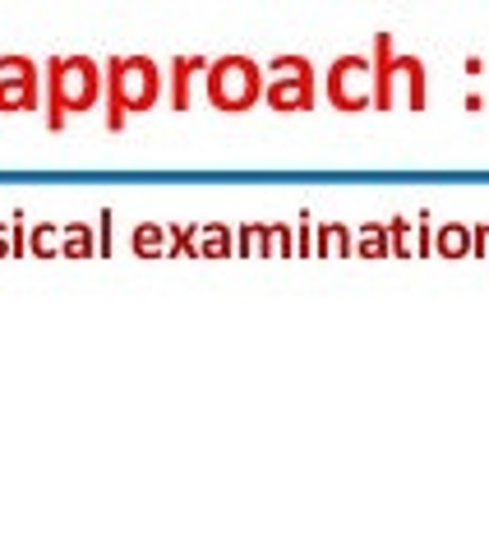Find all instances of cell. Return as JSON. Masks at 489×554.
Masks as SVG:
<instances>
[{
	"label": "cell",
	"mask_w": 489,
	"mask_h": 554,
	"mask_svg": "<svg viewBox=\"0 0 489 554\" xmlns=\"http://www.w3.org/2000/svg\"><path fill=\"white\" fill-rule=\"evenodd\" d=\"M388 245H393L397 259H411V254H416V241H411V222H406V217H393V222H388Z\"/></svg>",
	"instance_id": "ac0fdd59"
},
{
	"label": "cell",
	"mask_w": 489,
	"mask_h": 554,
	"mask_svg": "<svg viewBox=\"0 0 489 554\" xmlns=\"http://www.w3.org/2000/svg\"><path fill=\"white\" fill-rule=\"evenodd\" d=\"M102 97H107V130H125L134 111H153L157 97H162V70H157L153 56H111L102 65Z\"/></svg>",
	"instance_id": "6da1fadb"
},
{
	"label": "cell",
	"mask_w": 489,
	"mask_h": 554,
	"mask_svg": "<svg viewBox=\"0 0 489 554\" xmlns=\"http://www.w3.org/2000/svg\"><path fill=\"white\" fill-rule=\"evenodd\" d=\"M434 250H439L443 259H462V254H471V227H462V222H443L439 236H434Z\"/></svg>",
	"instance_id": "9a60e30c"
},
{
	"label": "cell",
	"mask_w": 489,
	"mask_h": 554,
	"mask_svg": "<svg viewBox=\"0 0 489 554\" xmlns=\"http://www.w3.org/2000/svg\"><path fill=\"white\" fill-rule=\"evenodd\" d=\"M296 222H300L296 227V259H305V254H314V217L300 213Z\"/></svg>",
	"instance_id": "ffe728a7"
},
{
	"label": "cell",
	"mask_w": 489,
	"mask_h": 554,
	"mask_svg": "<svg viewBox=\"0 0 489 554\" xmlns=\"http://www.w3.org/2000/svg\"><path fill=\"white\" fill-rule=\"evenodd\" d=\"M203 88L208 102L217 111H250L254 102H263V70L254 56H217L203 70Z\"/></svg>",
	"instance_id": "3957f363"
},
{
	"label": "cell",
	"mask_w": 489,
	"mask_h": 554,
	"mask_svg": "<svg viewBox=\"0 0 489 554\" xmlns=\"http://www.w3.org/2000/svg\"><path fill=\"white\" fill-rule=\"evenodd\" d=\"M203 70H208V56H176L171 61V107L176 111H190V84Z\"/></svg>",
	"instance_id": "ba28073f"
},
{
	"label": "cell",
	"mask_w": 489,
	"mask_h": 554,
	"mask_svg": "<svg viewBox=\"0 0 489 554\" xmlns=\"http://www.w3.org/2000/svg\"><path fill=\"white\" fill-rule=\"evenodd\" d=\"M356 250V236L346 222H314V254L319 259H337V254Z\"/></svg>",
	"instance_id": "30bf717a"
},
{
	"label": "cell",
	"mask_w": 489,
	"mask_h": 554,
	"mask_svg": "<svg viewBox=\"0 0 489 554\" xmlns=\"http://www.w3.org/2000/svg\"><path fill=\"white\" fill-rule=\"evenodd\" d=\"M42 74H0V111H37Z\"/></svg>",
	"instance_id": "52a82bcc"
},
{
	"label": "cell",
	"mask_w": 489,
	"mask_h": 554,
	"mask_svg": "<svg viewBox=\"0 0 489 554\" xmlns=\"http://www.w3.org/2000/svg\"><path fill=\"white\" fill-rule=\"evenodd\" d=\"M28 254L33 259H60V222H37L28 231Z\"/></svg>",
	"instance_id": "e0dca14e"
},
{
	"label": "cell",
	"mask_w": 489,
	"mask_h": 554,
	"mask_svg": "<svg viewBox=\"0 0 489 554\" xmlns=\"http://www.w3.org/2000/svg\"><path fill=\"white\" fill-rule=\"evenodd\" d=\"M323 93L337 111H365L374 102V61L370 56H337L323 74Z\"/></svg>",
	"instance_id": "5b68a950"
},
{
	"label": "cell",
	"mask_w": 489,
	"mask_h": 554,
	"mask_svg": "<svg viewBox=\"0 0 489 554\" xmlns=\"http://www.w3.org/2000/svg\"><path fill=\"white\" fill-rule=\"evenodd\" d=\"M111 222H116V213L102 208V213H97V259H107L111 254Z\"/></svg>",
	"instance_id": "44dd1931"
},
{
	"label": "cell",
	"mask_w": 489,
	"mask_h": 554,
	"mask_svg": "<svg viewBox=\"0 0 489 554\" xmlns=\"http://www.w3.org/2000/svg\"><path fill=\"white\" fill-rule=\"evenodd\" d=\"M397 93H406L411 111L425 107V65L416 56H393V61H379V70H374V102H379V111L393 107Z\"/></svg>",
	"instance_id": "8992f818"
},
{
	"label": "cell",
	"mask_w": 489,
	"mask_h": 554,
	"mask_svg": "<svg viewBox=\"0 0 489 554\" xmlns=\"http://www.w3.org/2000/svg\"><path fill=\"white\" fill-rule=\"evenodd\" d=\"M130 250L139 259H167L171 250V236H167V222H139L130 231Z\"/></svg>",
	"instance_id": "8fae6325"
},
{
	"label": "cell",
	"mask_w": 489,
	"mask_h": 554,
	"mask_svg": "<svg viewBox=\"0 0 489 554\" xmlns=\"http://www.w3.org/2000/svg\"><path fill=\"white\" fill-rule=\"evenodd\" d=\"M107 79L93 56H51L47 61V130L60 134L74 111H93Z\"/></svg>",
	"instance_id": "7a4b0ae2"
},
{
	"label": "cell",
	"mask_w": 489,
	"mask_h": 554,
	"mask_svg": "<svg viewBox=\"0 0 489 554\" xmlns=\"http://www.w3.org/2000/svg\"><path fill=\"white\" fill-rule=\"evenodd\" d=\"M0 259H10V222H0Z\"/></svg>",
	"instance_id": "d4e9b609"
},
{
	"label": "cell",
	"mask_w": 489,
	"mask_h": 554,
	"mask_svg": "<svg viewBox=\"0 0 489 554\" xmlns=\"http://www.w3.org/2000/svg\"><path fill=\"white\" fill-rule=\"evenodd\" d=\"M236 231L227 222H199V259H231Z\"/></svg>",
	"instance_id": "4fadbf2b"
},
{
	"label": "cell",
	"mask_w": 489,
	"mask_h": 554,
	"mask_svg": "<svg viewBox=\"0 0 489 554\" xmlns=\"http://www.w3.org/2000/svg\"><path fill=\"white\" fill-rule=\"evenodd\" d=\"M28 254V231H24V213H14L10 222V259H24Z\"/></svg>",
	"instance_id": "7402d4cb"
},
{
	"label": "cell",
	"mask_w": 489,
	"mask_h": 554,
	"mask_svg": "<svg viewBox=\"0 0 489 554\" xmlns=\"http://www.w3.org/2000/svg\"><path fill=\"white\" fill-rule=\"evenodd\" d=\"M0 74H19L24 79V74H37V61L33 56H0Z\"/></svg>",
	"instance_id": "603a6c76"
},
{
	"label": "cell",
	"mask_w": 489,
	"mask_h": 554,
	"mask_svg": "<svg viewBox=\"0 0 489 554\" xmlns=\"http://www.w3.org/2000/svg\"><path fill=\"white\" fill-rule=\"evenodd\" d=\"M240 259H273V222H245L236 231Z\"/></svg>",
	"instance_id": "7c38bea8"
},
{
	"label": "cell",
	"mask_w": 489,
	"mask_h": 554,
	"mask_svg": "<svg viewBox=\"0 0 489 554\" xmlns=\"http://www.w3.org/2000/svg\"><path fill=\"white\" fill-rule=\"evenodd\" d=\"M60 259H97L93 222H65V227H60Z\"/></svg>",
	"instance_id": "9c48e42d"
},
{
	"label": "cell",
	"mask_w": 489,
	"mask_h": 554,
	"mask_svg": "<svg viewBox=\"0 0 489 554\" xmlns=\"http://www.w3.org/2000/svg\"><path fill=\"white\" fill-rule=\"evenodd\" d=\"M319 97V74H314L310 56L300 51H282L268 61V79H263V102L273 111H310Z\"/></svg>",
	"instance_id": "277c9868"
},
{
	"label": "cell",
	"mask_w": 489,
	"mask_h": 554,
	"mask_svg": "<svg viewBox=\"0 0 489 554\" xmlns=\"http://www.w3.org/2000/svg\"><path fill=\"white\" fill-rule=\"evenodd\" d=\"M356 254L360 259H388V254H393V245H388V222H360Z\"/></svg>",
	"instance_id": "5bb4252c"
},
{
	"label": "cell",
	"mask_w": 489,
	"mask_h": 554,
	"mask_svg": "<svg viewBox=\"0 0 489 554\" xmlns=\"http://www.w3.org/2000/svg\"><path fill=\"white\" fill-rule=\"evenodd\" d=\"M471 250H476V254H489V222H480V227L471 231Z\"/></svg>",
	"instance_id": "cb8c5ba5"
},
{
	"label": "cell",
	"mask_w": 489,
	"mask_h": 554,
	"mask_svg": "<svg viewBox=\"0 0 489 554\" xmlns=\"http://www.w3.org/2000/svg\"><path fill=\"white\" fill-rule=\"evenodd\" d=\"M273 259H296V231L287 222H273Z\"/></svg>",
	"instance_id": "d6986e66"
},
{
	"label": "cell",
	"mask_w": 489,
	"mask_h": 554,
	"mask_svg": "<svg viewBox=\"0 0 489 554\" xmlns=\"http://www.w3.org/2000/svg\"><path fill=\"white\" fill-rule=\"evenodd\" d=\"M167 236H171L167 259H199V222H171Z\"/></svg>",
	"instance_id": "2e32d148"
}]
</instances>
